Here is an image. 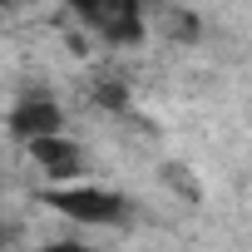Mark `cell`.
Returning <instances> with one entry per match:
<instances>
[{"mask_svg":"<svg viewBox=\"0 0 252 252\" xmlns=\"http://www.w3.org/2000/svg\"><path fill=\"white\" fill-rule=\"evenodd\" d=\"M45 208H55L60 218L79 222V227H119L129 218V198L109 183H89V178H74V183H50L45 193Z\"/></svg>","mask_w":252,"mask_h":252,"instance_id":"cell-1","label":"cell"},{"mask_svg":"<svg viewBox=\"0 0 252 252\" xmlns=\"http://www.w3.org/2000/svg\"><path fill=\"white\" fill-rule=\"evenodd\" d=\"M64 5L109 45L144 40V0H64Z\"/></svg>","mask_w":252,"mask_h":252,"instance_id":"cell-2","label":"cell"},{"mask_svg":"<svg viewBox=\"0 0 252 252\" xmlns=\"http://www.w3.org/2000/svg\"><path fill=\"white\" fill-rule=\"evenodd\" d=\"M5 129L15 144H35V139H50V134H64V109L50 99V94H25L10 104L5 114Z\"/></svg>","mask_w":252,"mask_h":252,"instance_id":"cell-3","label":"cell"},{"mask_svg":"<svg viewBox=\"0 0 252 252\" xmlns=\"http://www.w3.org/2000/svg\"><path fill=\"white\" fill-rule=\"evenodd\" d=\"M25 154H30V163L45 173V183H74V178H84V173H89L84 149H79L69 134L35 139V144H25Z\"/></svg>","mask_w":252,"mask_h":252,"instance_id":"cell-4","label":"cell"},{"mask_svg":"<svg viewBox=\"0 0 252 252\" xmlns=\"http://www.w3.org/2000/svg\"><path fill=\"white\" fill-rule=\"evenodd\" d=\"M30 252H94V247L79 242V237H60V242H40V247H30Z\"/></svg>","mask_w":252,"mask_h":252,"instance_id":"cell-5","label":"cell"},{"mask_svg":"<svg viewBox=\"0 0 252 252\" xmlns=\"http://www.w3.org/2000/svg\"><path fill=\"white\" fill-rule=\"evenodd\" d=\"M10 5H15V0H0V10H10Z\"/></svg>","mask_w":252,"mask_h":252,"instance_id":"cell-6","label":"cell"}]
</instances>
